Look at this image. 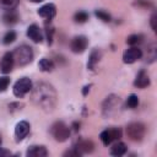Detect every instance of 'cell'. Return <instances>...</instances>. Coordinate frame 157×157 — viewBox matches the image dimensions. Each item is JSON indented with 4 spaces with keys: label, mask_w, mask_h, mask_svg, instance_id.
<instances>
[{
    "label": "cell",
    "mask_w": 157,
    "mask_h": 157,
    "mask_svg": "<svg viewBox=\"0 0 157 157\" xmlns=\"http://www.w3.org/2000/svg\"><path fill=\"white\" fill-rule=\"evenodd\" d=\"M31 101L36 107L44 112H52L58 101L55 88L47 82H38L34 87H32Z\"/></svg>",
    "instance_id": "cell-1"
},
{
    "label": "cell",
    "mask_w": 157,
    "mask_h": 157,
    "mask_svg": "<svg viewBox=\"0 0 157 157\" xmlns=\"http://www.w3.org/2000/svg\"><path fill=\"white\" fill-rule=\"evenodd\" d=\"M12 55H13L15 64L18 66H25L33 60V50L31 47H28L26 44L17 47L15 49V52L12 53Z\"/></svg>",
    "instance_id": "cell-2"
},
{
    "label": "cell",
    "mask_w": 157,
    "mask_h": 157,
    "mask_svg": "<svg viewBox=\"0 0 157 157\" xmlns=\"http://www.w3.org/2000/svg\"><path fill=\"white\" fill-rule=\"evenodd\" d=\"M50 134L54 137V140L59 142H64L70 136V128L64 121H56L50 128Z\"/></svg>",
    "instance_id": "cell-3"
},
{
    "label": "cell",
    "mask_w": 157,
    "mask_h": 157,
    "mask_svg": "<svg viewBox=\"0 0 157 157\" xmlns=\"http://www.w3.org/2000/svg\"><path fill=\"white\" fill-rule=\"evenodd\" d=\"M145 132H146V128L140 121L130 123L126 126V135L132 141H141L145 136Z\"/></svg>",
    "instance_id": "cell-4"
},
{
    "label": "cell",
    "mask_w": 157,
    "mask_h": 157,
    "mask_svg": "<svg viewBox=\"0 0 157 157\" xmlns=\"http://www.w3.org/2000/svg\"><path fill=\"white\" fill-rule=\"evenodd\" d=\"M119 104H120V99H119L118 96H115V94L108 96L104 99L103 104H102V113H103V115L107 117V118L114 115L117 113L118 108H119Z\"/></svg>",
    "instance_id": "cell-5"
},
{
    "label": "cell",
    "mask_w": 157,
    "mask_h": 157,
    "mask_svg": "<svg viewBox=\"0 0 157 157\" xmlns=\"http://www.w3.org/2000/svg\"><path fill=\"white\" fill-rule=\"evenodd\" d=\"M32 87H33L32 86V81L28 77H22V78H20V80L16 81V83L13 85L12 91H13V94L16 97L21 98L25 94H27L32 90Z\"/></svg>",
    "instance_id": "cell-6"
},
{
    "label": "cell",
    "mask_w": 157,
    "mask_h": 157,
    "mask_svg": "<svg viewBox=\"0 0 157 157\" xmlns=\"http://www.w3.org/2000/svg\"><path fill=\"white\" fill-rule=\"evenodd\" d=\"M99 137H101L102 142H103L105 146H108V145H110L114 140H118V139L121 137V130H120L119 128L107 129V130H103V131L101 132Z\"/></svg>",
    "instance_id": "cell-7"
},
{
    "label": "cell",
    "mask_w": 157,
    "mask_h": 157,
    "mask_svg": "<svg viewBox=\"0 0 157 157\" xmlns=\"http://www.w3.org/2000/svg\"><path fill=\"white\" fill-rule=\"evenodd\" d=\"M88 45V39L85 37V36H76L72 38L71 43H70V48L74 53L76 54H80V53H83L86 50Z\"/></svg>",
    "instance_id": "cell-8"
},
{
    "label": "cell",
    "mask_w": 157,
    "mask_h": 157,
    "mask_svg": "<svg viewBox=\"0 0 157 157\" xmlns=\"http://www.w3.org/2000/svg\"><path fill=\"white\" fill-rule=\"evenodd\" d=\"M142 56V52L141 49L136 48V47H131L129 49H126L123 54V61L125 64H132L136 60H139Z\"/></svg>",
    "instance_id": "cell-9"
},
{
    "label": "cell",
    "mask_w": 157,
    "mask_h": 157,
    "mask_svg": "<svg viewBox=\"0 0 157 157\" xmlns=\"http://www.w3.org/2000/svg\"><path fill=\"white\" fill-rule=\"evenodd\" d=\"M15 65V61H13V55L12 53H6L4 54L1 61H0V70L2 74H9L11 72L12 67Z\"/></svg>",
    "instance_id": "cell-10"
},
{
    "label": "cell",
    "mask_w": 157,
    "mask_h": 157,
    "mask_svg": "<svg viewBox=\"0 0 157 157\" xmlns=\"http://www.w3.org/2000/svg\"><path fill=\"white\" fill-rule=\"evenodd\" d=\"M29 132V124L26 121V120H21L16 124V128H15V136H16V140L17 141H21L23 140Z\"/></svg>",
    "instance_id": "cell-11"
},
{
    "label": "cell",
    "mask_w": 157,
    "mask_h": 157,
    "mask_svg": "<svg viewBox=\"0 0 157 157\" xmlns=\"http://www.w3.org/2000/svg\"><path fill=\"white\" fill-rule=\"evenodd\" d=\"M38 15L45 20H52L56 15V7L54 4H45L38 10Z\"/></svg>",
    "instance_id": "cell-12"
},
{
    "label": "cell",
    "mask_w": 157,
    "mask_h": 157,
    "mask_svg": "<svg viewBox=\"0 0 157 157\" xmlns=\"http://www.w3.org/2000/svg\"><path fill=\"white\" fill-rule=\"evenodd\" d=\"M26 155L27 157H45L48 155V151L42 145H33L27 150Z\"/></svg>",
    "instance_id": "cell-13"
},
{
    "label": "cell",
    "mask_w": 157,
    "mask_h": 157,
    "mask_svg": "<svg viewBox=\"0 0 157 157\" xmlns=\"http://www.w3.org/2000/svg\"><path fill=\"white\" fill-rule=\"evenodd\" d=\"M134 85H135L137 88H145V87H147V86L150 85V77H148L147 72L144 71V70H141V71L136 75L135 81H134Z\"/></svg>",
    "instance_id": "cell-14"
},
{
    "label": "cell",
    "mask_w": 157,
    "mask_h": 157,
    "mask_svg": "<svg viewBox=\"0 0 157 157\" xmlns=\"http://www.w3.org/2000/svg\"><path fill=\"white\" fill-rule=\"evenodd\" d=\"M81 155L83 153H91L94 148V145L91 140H80L77 144H76V147H75Z\"/></svg>",
    "instance_id": "cell-15"
},
{
    "label": "cell",
    "mask_w": 157,
    "mask_h": 157,
    "mask_svg": "<svg viewBox=\"0 0 157 157\" xmlns=\"http://www.w3.org/2000/svg\"><path fill=\"white\" fill-rule=\"evenodd\" d=\"M27 36L34 43H40L42 42V33H40V29L37 25H31L27 28Z\"/></svg>",
    "instance_id": "cell-16"
},
{
    "label": "cell",
    "mask_w": 157,
    "mask_h": 157,
    "mask_svg": "<svg viewBox=\"0 0 157 157\" xmlns=\"http://www.w3.org/2000/svg\"><path fill=\"white\" fill-rule=\"evenodd\" d=\"M101 58H102V52L99 50V49H93L92 52H91V54H90V58H88V63H87V67L90 69V70H93L94 69V66L98 64V61L101 60Z\"/></svg>",
    "instance_id": "cell-17"
},
{
    "label": "cell",
    "mask_w": 157,
    "mask_h": 157,
    "mask_svg": "<svg viewBox=\"0 0 157 157\" xmlns=\"http://www.w3.org/2000/svg\"><path fill=\"white\" fill-rule=\"evenodd\" d=\"M38 67H39L42 71H44V72H50V71H53V69H54V63H53L50 59L43 58V59H40V61L38 63Z\"/></svg>",
    "instance_id": "cell-18"
},
{
    "label": "cell",
    "mask_w": 157,
    "mask_h": 157,
    "mask_svg": "<svg viewBox=\"0 0 157 157\" xmlns=\"http://www.w3.org/2000/svg\"><path fill=\"white\" fill-rule=\"evenodd\" d=\"M2 20L6 25H12V23H16L17 20H18V15L13 11V10H10L7 11L4 16H2Z\"/></svg>",
    "instance_id": "cell-19"
},
{
    "label": "cell",
    "mask_w": 157,
    "mask_h": 157,
    "mask_svg": "<svg viewBox=\"0 0 157 157\" xmlns=\"http://www.w3.org/2000/svg\"><path fill=\"white\" fill-rule=\"evenodd\" d=\"M125 152H126V146L123 142L115 144L110 150V155H113V156H123Z\"/></svg>",
    "instance_id": "cell-20"
},
{
    "label": "cell",
    "mask_w": 157,
    "mask_h": 157,
    "mask_svg": "<svg viewBox=\"0 0 157 157\" xmlns=\"http://www.w3.org/2000/svg\"><path fill=\"white\" fill-rule=\"evenodd\" d=\"M20 0H0V7L4 10H13L18 5Z\"/></svg>",
    "instance_id": "cell-21"
},
{
    "label": "cell",
    "mask_w": 157,
    "mask_h": 157,
    "mask_svg": "<svg viewBox=\"0 0 157 157\" xmlns=\"http://www.w3.org/2000/svg\"><path fill=\"white\" fill-rule=\"evenodd\" d=\"M126 105L129 108H131V109L132 108H136L139 105V97L136 94H130L128 97V99H126Z\"/></svg>",
    "instance_id": "cell-22"
},
{
    "label": "cell",
    "mask_w": 157,
    "mask_h": 157,
    "mask_svg": "<svg viewBox=\"0 0 157 157\" xmlns=\"http://www.w3.org/2000/svg\"><path fill=\"white\" fill-rule=\"evenodd\" d=\"M141 40H142V36H140V34H131L126 38V43L130 45H136V44L141 43Z\"/></svg>",
    "instance_id": "cell-23"
},
{
    "label": "cell",
    "mask_w": 157,
    "mask_h": 157,
    "mask_svg": "<svg viewBox=\"0 0 157 157\" xmlns=\"http://www.w3.org/2000/svg\"><path fill=\"white\" fill-rule=\"evenodd\" d=\"M74 18H75L76 22H78V23H83V22H86V21L88 20V13L85 12V11H78V12L75 13Z\"/></svg>",
    "instance_id": "cell-24"
},
{
    "label": "cell",
    "mask_w": 157,
    "mask_h": 157,
    "mask_svg": "<svg viewBox=\"0 0 157 157\" xmlns=\"http://www.w3.org/2000/svg\"><path fill=\"white\" fill-rule=\"evenodd\" d=\"M15 39H16V33H15L13 31H9V32L4 36L2 43H4V44H11L12 42H15Z\"/></svg>",
    "instance_id": "cell-25"
},
{
    "label": "cell",
    "mask_w": 157,
    "mask_h": 157,
    "mask_svg": "<svg viewBox=\"0 0 157 157\" xmlns=\"http://www.w3.org/2000/svg\"><path fill=\"white\" fill-rule=\"evenodd\" d=\"M94 13H96V16H97L99 20H102V21H104V22H109V21H110V15H109L108 12L103 11V10H97Z\"/></svg>",
    "instance_id": "cell-26"
},
{
    "label": "cell",
    "mask_w": 157,
    "mask_h": 157,
    "mask_svg": "<svg viewBox=\"0 0 157 157\" xmlns=\"http://www.w3.org/2000/svg\"><path fill=\"white\" fill-rule=\"evenodd\" d=\"M10 85V78L7 76H2L0 77V92H4Z\"/></svg>",
    "instance_id": "cell-27"
},
{
    "label": "cell",
    "mask_w": 157,
    "mask_h": 157,
    "mask_svg": "<svg viewBox=\"0 0 157 157\" xmlns=\"http://www.w3.org/2000/svg\"><path fill=\"white\" fill-rule=\"evenodd\" d=\"M45 32H47V38H48V44H52V42H53V34H54V28L50 26V27H48L47 26V28H45Z\"/></svg>",
    "instance_id": "cell-28"
},
{
    "label": "cell",
    "mask_w": 157,
    "mask_h": 157,
    "mask_svg": "<svg viewBox=\"0 0 157 157\" xmlns=\"http://www.w3.org/2000/svg\"><path fill=\"white\" fill-rule=\"evenodd\" d=\"M64 156H69V157H78V156H81V153L74 147L72 150H69V151L64 152Z\"/></svg>",
    "instance_id": "cell-29"
},
{
    "label": "cell",
    "mask_w": 157,
    "mask_h": 157,
    "mask_svg": "<svg viewBox=\"0 0 157 157\" xmlns=\"http://www.w3.org/2000/svg\"><path fill=\"white\" fill-rule=\"evenodd\" d=\"M156 22H157V15H156V12H153L152 16H151V27H152V29H153L155 32L157 31V25H156Z\"/></svg>",
    "instance_id": "cell-30"
},
{
    "label": "cell",
    "mask_w": 157,
    "mask_h": 157,
    "mask_svg": "<svg viewBox=\"0 0 157 157\" xmlns=\"http://www.w3.org/2000/svg\"><path fill=\"white\" fill-rule=\"evenodd\" d=\"M10 155H11V152H10V151L0 148V157H4V156H10Z\"/></svg>",
    "instance_id": "cell-31"
},
{
    "label": "cell",
    "mask_w": 157,
    "mask_h": 157,
    "mask_svg": "<svg viewBox=\"0 0 157 157\" xmlns=\"http://www.w3.org/2000/svg\"><path fill=\"white\" fill-rule=\"evenodd\" d=\"M87 91H90V86H86V87H85V90H83V94H86Z\"/></svg>",
    "instance_id": "cell-32"
},
{
    "label": "cell",
    "mask_w": 157,
    "mask_h": 157,
    "mask_svg": "<svg viewBox=\"0 0 157 157\" xmlns=\"http://www.w3.org/2000/svg\"><path fill=\"white\" fill-rule=\"evenodd\" d=\"M31 1H32V2H42L43 0H31Z\"/></svg>",
    "instance_id": "cell-33"
},
{
    "label": "cell",
    "mask_w": 157,
    "mask_h": 157,
    "mask_svg": "<svg viewBox=\"0 0 157 157\" xmlns=\"http://www.w3.org/2000/svg\"><path fill=\"white\" fill-rule=\"evenodd\" d=\"M1 142H2V139H1V134H0V145H1Z\"/></svg>",
    "instance_id": "cell-34"
}]
</instances>
